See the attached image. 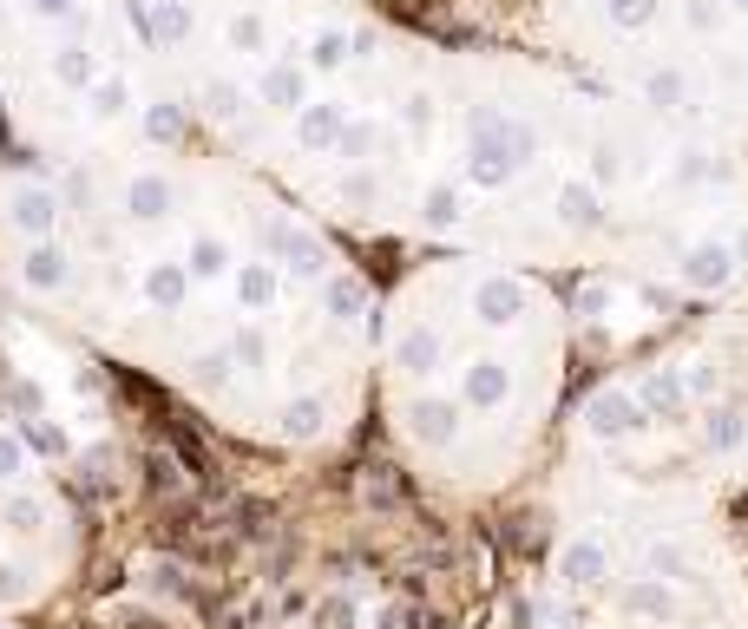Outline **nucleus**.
<instances>
[{"label": "nucleus", "instance_id": "obj_21", "mask_svg": "<svg viewBox=\"0 0 748 629\" xmlns=\"http://www.w3.org/2000/svg\"><path fill=\"white\" fill-rule=\"evenodd\" d=\"M60 79H67V85H85V79H92V60H85V47H67V53H60Z\"/></svg>", "mask_w": 748, "mask_h": 629}, {"label": "nucleus", "instance_id": "obj_7", "mask_svg": "<svg viewBox=\"0 0 748 629\" xmlns=\"http://www.w3.org/2000/svg\"><path fill=\"white\" fill-rule=\"evenodd\" d=\"M191 270H184V263H151V276H145V302L151 308H178V302H184V295H191Z\"/></svg>", "mask_w": 748, "mask_h": 629}, {"label": "nucleus", "instance_id": "obj_27", "mask_svg": "<svg viewBox=\"0 0 748 629\" xmlns=\"http://www.w3.org/2000/svg\"><path fill=\"white\" fill-rule=\"evenodd\" d=\"M650 564L664 570V584H676V577L689 570V564H683V551H670V545H657V551H650Z\"/></svg>", "mask_w": 748, "mask_h": 629}, {"label": "nucleus", "instance_id": "obj_16", "mask_svg": "<svg viewBox=\"0 0 748 629\" xmlns=\"http://www.w3.org/2000/svg\"><path fill=\"white\" fill-rule=\"evenodd\" d=\"M236 295H243V308H270V295H276L270 263H243V270H236Z\"/></svg>", "mask_w": 748, "mask_h": 629}, {"label": "nucleus", "instance_id": "obj_30", "mask_svg": "<svg viewBox=\"0 0 748 629\" xmlns=\"http://www.w3.org/2000/svg\"><path fill=\"white\" fill-rule=\"evenodd\" d=\"M729 7H748V0H729Z\"/></svg>", "mask_w": 748, "mask_h": 629}, {"label": "nucleus", "instance_id": "obj_11", "mask_svg": "<svg viewBox=\"0 0 748 629\" xmlns=\"http://www.w3.org/2000/svg\"><path fill=\"white\" fill-rule=\"evenodd\" d=\"M184 270H191L198 282L230 276V243H224V236H198V243H191V256H184Z\"/></svg>", "mask_w": 748, "mask_h": 629}, {"label": "nucleus", "instance_id": "obj_9", "mask_svg": "<svg viewBox=\"0 0 748 629\" xmlns=\"http://www.w3.org/2000/svg\"><path fill=\"white\" fill-rule=\"evenodd\" d=\"M263 99H270L276 112H302V105H309V79H302V67L263 72Z\"/></svg>", "mask_w": 748, "mask_h": 629}, {"label": "nucleus", "instance_id": "obj_24", "mask_svg": "<svg viewBox=\"0 0 748 629\" xmlns=\"http://www.w3.org/2000/svg\"><path fill=\"white\" fill-rule=\"evenodd\" d=\"M610 13H617L624 27H644V20L657 13V0H610Z\"/></svg>", "mask_w": 748, "mask_h": 629}, {"label": "nucleus", "instance_id": "obj_13", "mask_svg": "<svg viewBox=\"0 0 748 629\" xmlns=\"http://www.w3.org/2000/svg\"><path fill=\"white\" fill-rule=\"evenodd\" d=\"M519 282H506V276H493V282H479V308H486V322H513L519 315Z\"/></svg>", "mask_w": 748, "mask_h": 629}, {"label": "nucleus", "instance_id": "obj_22", "mask_svg": "<svg viewBox=\"0 0 748 629\" xmlns=\"http://www.w3.org/2000/svg\"><path fill=\"white\" fill-rule=\"evenodd\" d=\"M309 60H315V67H342V60H348V40H342V33H322Z\"/></svg>", "mask_w": 748, "mask_h": 629}, {"label": "nucleus", "instance_id": "obj_8", "mask_svg": "<svg viewBox=\"0 0 748 629\" xmlns=\"http://www.w3.org/2000/svg\"><path fill=\"white\" fill-rule=\"evenodd\" d=\"M434 361H441V335L434 328H407L401 335V348H394V367L401 374H434Z\"/></svg>", "mask_w": 748, "mask_h": 629}, {"label": "nucleus", "instance_id": "obj_23", "mask_svg": "<svg viewBox=\"0 0 748 629\" xmlns=\"http://www.w3.org/2000/svg\"><path fill=\"white\" fill-rule=\"evenodd\" d=\"M204 99H211V112H218V119H236V105H243V92H236L230 79H218V85H211Z\"/></svg>", "mask_w": 748, "mask_h": 629}, {"label": "nucleus", "instance_id": "obj_20", "mask_svg": "<svg viewBox=\"0 0 748 629\" xmlns=\"http://www.w3.org/2000/svg\"><path fill=\"white\" fill-rule=\"evenodd\" d=\"M40 518H47L40 498H7V525H13V531H40Z\"/></svg>", "mask_w": 748, "mask_h": 629}, {"label": "nucleus", "instance_id": "obj_4", "mask_svg": "<svg viewBox=\"0 0 748 629\" xmlns=\"http://www.w3.org/2000/svg\"><path fill=\"white\" fill-rule=\"evenodd\" d=\"M13 223H20L27 236H47V230L60 223V197H53L47 184H27V191H13Z\"/></svg>", "mask_w": 748, "mask_h": 629}, {"label": "nucleus", "instance_id": "obj_28", "mask_svg": "<svg viewBox=\"0 0 748 629\" xmlns=\"http://www.w3.org/2000/svg\"><path fill=\"white\" fill-rule=\"evenodd\" d=\"M145 132H151V139H178V112H164V105H158V112L145 119Z\"/></svg>", "mask_w": 748, "mask_h": 629}, {"label": "nucleus", "instance_id": "obj_29", "mask_svg": "<svg viewBox=\"0 0 748 629\" xmlns=\"http://www.w3.org/2000/svg\"><path fill=\"white\" fill-rule=\"evenodd\" d=\"M27 7H33V13H47V20H60V13H67L73 0H27Z\"/></svg>", "mask_w": 748, "mask_h": 629}, {"label": "nucleus", "instance_id": "obj_2", "mask_svg": "<svg viewBox=\"0 0 748 629\" xmlns=\"http://www.w3.org/2000/svg\"><path fill=\"white\" fill-rule=\"evenodd\" d=\"M407 433L421 446H453L459 419H453V400H407Z\"/></svg>", "mask_w": 748, "mask_h": 629}, {"label": "nucleus", "instance_id": "obj_14", "mask_svg": "<svg viewBox=\"0 0 748 629\" xmlns=\"http://www.w3.org/2000/svg\"><path fill=\"white\" fill-rule=\"evenodd\" d=\"M558 216H565L572 230H592V223H598V191H592V184H565V191H558Z\"/></svg>", "mask_w": 748, "mask_h": 629}, {"label": "nucleus", "instance_id": "obj_1", "mask_svg": "<svg viewBox=\"0 0 748 629\" xmlns=\"http://www.w3.org/2000/svg\"><path fill=\"white\" fill-rule=\"evenodd\" d=\"M585 419H592V433H598V439H624V433H637V426H644V400H630V394L604 387L598 400L585 407Z\"/></svg>", "mask_w": 748, "mask_h": 629}, {"label": "nucleus", "instance_id": "obj_19", "mask_svg": "<svg viewBox=\"0 0 748 629\" xmlns=\"http://www.w3.org/2000/svg\"><path fill=\"white\" fill-rule=\"evenodd\" d=\"M630 610H644V617H670V590H664V584H637V590H630Z\"/></svg>", "mask_w": 748, "mask_h": 629}, {"label": "nucleus", "instance_id": "obj_12", "mask_svg": "<svg viewBox=\"0 0 748 629\" xmlns=\"http://www.w3.org/2000/svg\"><path fill=\"white\" fill-rule=\"evenodd\" d=\"M558 570H565V584H604V570H610V558H604V545H572Z\"/></svg>", "mask_w": 748, "mask_h": 629}, {"label": "nucleus", "instance_id": "obj_6", "mask_svg": "<svg viewBox=\"0 0 748 629\" xmlns=\"http://www.w3.org/2000/svg\"><path fill=\"white\" fill-rule=\"evenodd\" d=\"M125 210H132V216H145V223L171 216V184H164V171H139V177L125 184Z\"/></svg>", "mask_w": 748, "mask_h": 629}, {"label": "nucleus", "instance_id": "obj_15", "mask_svg": "<svg viewBox=\"0 0 748 629\" xmlns=\"http://www.w3.org/2000/svg\"><path fill=\"white\" fill-rule=\"evenodd\" d=\"M342 139V105H302V144H335Z\"/></svg>", "mask_w": 748, "mask_h": 629}, {"label": "nucleus", "instance_id": "obj_17", "mask_svg": "<svg viewBox=\"0 0 748 629\" xmlns=\"http://www.w3.org/2000/svg\"><path fill=\"white\" fill-rule=\"evenodd\" d=\"M27 479V433H0V486Z\"/></svg>", "mask_w": 748, "mask_h": 629}, {"label": "nucleus", "instance_id": "obj_5", "mask_svg": "<svg viewBox=\"0 0 748 629\" xmlns=\"http://www.w3.org/2000/svg\"><path fill=\"white\" fill-rule=\"evenodd\" d=\"M459 394H466V407H499V400L513 394V381H506L499 361H473L466 381H459Z\"/></svg>", "mask_w": 748, "mask_h": 629}, {"label": "nucleus", "instance_id": "obj_25", "mask_svg": "<svg viewBox=\"0 0 748 629\" xmlns=\"http://www.w3.org/2000/svg\"><path fill=\"white\" fill-rule=\"evenodd\" d=\"M92 105H99V112H125V85H119V79L92 85Z\"/></svg>", "mask_w": 748, "mask_h": 629}, {"label": "nucleus", "instance_id": "obj_3", "mask_svg": "<svg viewBox=\"0 0 748 629\" xmlns=\"http://www.w3.org/2000/svg\"><path fill=\"white\" fill-rule=\"evenodd\" d=\"M20 276H27V288H40V295H53V288H67V276H73V270H67V250L40 236V243L27 250V263H20Z\"/></svg>", "mask_w": 748, "mask_h": 629}, {"label": "nucleus", "instance_id": "obj_18", "mask_svg": "<svg viewBox=\"0 0 748 629\" xmlns=\"http://www.w3.org/2000/svg\"><path fill=\"white\" fill-rule=\"evenodd\" d=\"M283 433H290V439H315V433H322V407H315V400H296V407L283 414Z\"/></svg>", "mask_w": 748, "mask_h": 629}, {"label": "nucleus", "instance_id": "obj_10", "mask_svg": "<svg viewBox=\"0 0 748 629\" xmlns=\"http://www.w3.org/2000/svg\"><path fill=\"white\" fill-rule=\"evenodd\" d=\"M683 276L696 282V288H722V282H729V250H722V243H702V250H689Z\"/></svg>", "mask_w": 748, "mask_h": 629}, {"label": "nucleus", "instance_id": "obj_26", "mask_svg": "<svg viewBox=\"0 0 748 629\" xmlns=\"http://www.w3.org/2000/svg\"><path fill=\"white\" fill-rule=\"evenodd\" d=\"M328 308L355 315V308H362V288H355V282H328Z\"/></svg>", "mask_w": 748, "mask_h": 629}]
</instances>
